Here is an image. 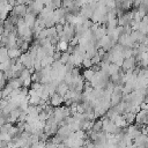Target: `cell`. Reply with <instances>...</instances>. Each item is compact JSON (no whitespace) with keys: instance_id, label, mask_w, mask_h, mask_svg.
Returning a JSON list of instances; mask_svg holds the SVG:
<instances>
[{"instance_id":"obj_20","label":"cell","mask_w":148,"mask_h":148,"mask_svg":"<svg viewBox=\"0 0 148 148\" xmlns=\"http://www.w3.org/2000/svg\"><path fill=\"white\" fill-rule=\"evenodd\" d=\"M1 147H2V142L0 141V148H1Z\"/></svg>"},{"instance_id":"obj_13","label":"cell","mask_w":148,"mask_h":148,"mask_svg":"<svg viewBox=\"0 0 148 148\" xmlns=\"http://www.w3.org/2000/svg\"><path fill=\"white\" fill-rule=\"evenodd\" d=\"M28 77H30V73H29V71H28L27 68H23V71L21 72L18 79H20L21 81H23V80H25V79H28Z\"/></svg>"},{"instance_id":"obj_11","label":"cell","mask_w":148,"mask_h":148,"mask_svg":"<svg viewBox=\"0 0 148 148\" xmlns=\"http://www.w3.org/2000/svg\"><path fill=\"white\" fill-rule=\"evenodd\" d=\"M0 141L8 143L12 141V136L8 134V132H0Z\"/></svg>"},{"instance_id":"obj_8","label":"cell","mask_w":148,"mask_h":148,"mask_svg":"<svg viewBox=\"0 0 148 148\" xmlns=\"http://www.w3.org/2000/svg\"><path fill=\"white\" fill-rule=\"evenodd\" d=\"M68 90V86L66 84V83H64V82H60L58 86H57V89H56V92L58 94V95H60L61 97L64 96V94Z\"/></svg>"},{"instance_id":"obj_3","label":"cell","mask_w":148,"mask_h":148,"mask_svg":"<svg viewBox=\"0 0 148 148\" xmlns=\"http://www.w3.org/2000/svg\"><path fill=\"white\" fill-rule=\"evenodd\" d=\"M21 54H22V52L20 51L18 47H10V49H7V57H8V59H17Z\"/></svg>"},{"instance_id":"obj_16","label":"cell","mask_w":148,"mask_h":148,"mask_svg":"<svg viewBox=\"0 0 148 148\" xmlns=\"http://www.w3.org/2000/svg\"><path fill=\"white\" fill-rule=\"evenodd\" d=\"M90 60H91V64H92V65H99V64H101V61H102L101 57H99V56H97V54H95Z\"/></svg>"},{"instance_id":"obj_2","label":"cell","mask_w":148,"mask_h":148,"mask_svg":"<svg viewBox=\"0 0 148 148\" xmlns=\"http://www.w3.org/2000/svg\"><path fill=\"white\" fill-rule=\"evenodd\" d=\"M49 102H50V105H51L52 108H58V106H61V105H62L64 98H62L60 95H58V94L56 92V94H53L52 96H50Z\"/></svg>"},{"instance_id":"obj_1","label":"cell","mask_w":148,"mask_h":148,"mask_svg":"<svg viewBox=\"0 0 148 148\" xmlns=\"http://www.w3.org/2000/svg\"><path fill=\"white\" fill-rule=\"evenodd\" d=\"M136 66V61H135V58L134 57H131V58H127V59H124L123 61V65H121V68L123 71H128V69H134Z\"/></svg>"},{"instance_id":"obj_10","label":"cell","mask_w":148,"mask_h":148,"mask_svg":"<svg viewBox=\"0 0 148 148\" xmlns=\"http://www.w3.org/2000/svg\"><path fill=\"white\" fill-rule=\"evenodd\" d=\"M119 67L118 66H116L114 64H110L109 65V67H108V71H106V74L109 75V76H111V75H113V74H117V73H119Z\"/></svg>"},{"instance_id":"obj_4","label":"cell","mask_w":148,"mask_h":148,"mask_svg":"<svg viewBox=\"0 0 148 148\" xmlns=\"http://www.w3.org/2000/svg\"><path fill=\"white\" fill-rule=\"evenodd\" d=\"M23 20H24V24H25L28 28H30V29H31V28L34 27V24H35L36 16H35V15H32V14H30V13H27V14L24 15Z\"/></svg>"},{"instance_id":"obj_18","label":"cell","mask_w":148,"mask_h":148,"mask_svg":"<svg viewBox=\"0 0 148 148\" xmlns=\"http://www.w3.org/2000/svg\"><path fill=\"white\" fill-rule=\"evenodd\" d=\"M12 124H9V123H5L2 126H1V132H8L10 128H12Z\"/></svg>"},{"instance_id":"obj_15","label":"cell","mask_w":148,"mask_h":148,"mask_svg":"<svg viewBox=\"0 0 148 148\" xmlns=\"http://www.w3.org/2000/svg\"><path fill=\"white\" fill-rule=\"evenodd\" d=\"M68 58H69V54H68L67 52H62V53H61V56H60V59H59V61H60L62 65H65V64H67V61H68Z\"/></svg>"},{"instance_id":"obj_19","label":"cell","mask_w":148,"mask_h":148,"mask_svg":"<svg viewBox=\"0 0 148 148\" xmlns=\"http://www.w3.org/2000/svg\"><path fill=\"white\" fill-rule=\"evenodd\" d=\"M139 106H140V110H147V109H148L147 102H141V103L139 104Z\"/></svg>"},{"instance_id":"obj_7","label":"cell","mask_w":148,"mask_h":148,"mask_svg":"<svg viewBox=\"0 0 148 148\" xmlns=\"http://www.w3.org/2000/svg\"><path fill=\"white\" fill-rule=\"evenodd\" d=\"M123 118L125 119V121L127 123V125H133L134 120H135V113H132V112H125L121 114Z\"/></svg>"},{"instance_id":"obj_5","label":"cell","mask_w":148,"mask_h":148,"mask_svg":"<svg viewBox=\"0 0 148 148\" xmlns=\"http://www.w3.org/2000/svg\"><path fill=\"white\" fill-rule=\"evenodd\" d=\"M12 89H20L22 87V81L18 79V77H14V79H10L8 80V83H7Z\"/></svg>"},{"instance_id":"obj_14","label":"cell","mask_w":148,"mask_h":148,"mask_svg":"<svg viewBox=\"0 0 148 148\" xmlns=\"http://www.w3.org/2000/svg\"><path fill=\"white\" fill-rule=\"evenodd\" d=\"M81 65L84 67V69L91 68V66H92V64H91V60H90L89 58H83V60H82V64H81Z\"/></svg>"},{"instance_id":"obj_17","label":"cell","mask_w":148,"mask_h":148,"mask_svg":"<svg viewBox=\"0 0 148 148\" xmlns=\"http://www.w3.org/2000/svg\"><path fill=\"white\" fill-rule=\"evenodd\" d=\"M31 83H32V82H31V79H30V77H28V79H25V80H23V81H22V87L28 89V88H30Z\"/></svg>"},{"instance_id":"obj_12","label":"cell","mask_w":148,"mask_h":148,"mask_svg":"<svg viewBox=\"0 0 148 148\" xmlns=\"http://www.w3.org/2000/svg\"><path fill=\"white\" fill-rule=\"evenodd\" d=\"M91 131H92V132H96V133L102 132V120H101V119H99V120L94 121V125H92Z\"/></svg>"},{"instance_id":"obj_6","label":"cell","mask_w":148,"mask_h":148,"mask_svg":"<svg viewBox=\"0 0 148 148\" xmlns=\"http://www.w3.org/2000/svg\"><path fill=\"white\" fill-rule=\"evenodd\" d=\"M82 79L83 80H86L87 82H90V80L95 76V72L91 69V68H88V69H84L83 72H82Z\"/></svg>"},{"instance_id":"obj_9","label":"cell","mask_w":148,"mask_h":148,"mask_svg":"<svg viewBox=\"0 0 148 148\" xmlns=\"http://www.w3.org/2000/svg\"><path fill=\"white\" fill-rule=\"evenodd\" d=\"M67 47H68V43L67 42H58L57 45H56V51H59V52H66L67 51Z\"/></svg>"}]
</instances>
